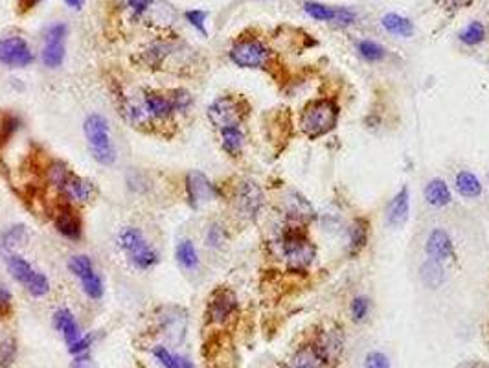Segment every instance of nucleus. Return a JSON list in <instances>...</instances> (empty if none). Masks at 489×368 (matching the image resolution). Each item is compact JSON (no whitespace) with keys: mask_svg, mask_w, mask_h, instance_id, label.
<instances>
[{"mask_svg":"<svg viewBox=\"0 0 489 368\" xmlns=\"http://www.w3.org/2000/svg\"><path fill=\"white\" fill-rule=\"evenodd\" d=\"M83 135L92 159L102 166L116 162V148L111 136V124L103 114H89L83 121Z\"/></svg>","mask_w":489,"mask_h":368,"instance_id":"f257e3e1","label":"nucleus"},{"mask_svg":"<svg viewBox=\"0 0 489 368\" xmlns=\"http://www.w3.org/2000/svg\"><path fill=\"white\" fill-rule=\"evenodd\" d=\"M339 114V105L333 100H313L303 107L302 114H300V129L311 140L320 138V136L335 129Z\"/></svg>","mask_w":489,"mask_h":368,"instance_id":"f03ea898","label":"nucleus"},{"mask_svg":"<svg viewBox=\"0 0 489 368\" xmlns=\"http://www.w3.org/2000/svg\"><path fill=\"white\" fill-rule=\"evenodd\" d=\"M118 247L136 271H150L160 261L157 249L147 242L144 232L136 227H126L118 234Z\"/></svg>","mask_w":489,"mask_h":368,"instance_id":"7ed1b4c3","label":"nucleus"},{"mask_svg":"<svg viewBox=\"0 0 489 368\" xmlns=\"http://www.w3.org/2000/svg\"><path fill=\"white\" fill-rule=\"evenodd\" d=\"M282 252L287 267L293 271L308 269L315 260V245L302 227H291L282 236Z\"/></svg>","mask_w":489,"mask_h":368,"instance_id":"20e7f679","label":"nucleus"},{"mask_svg":"<svg viewBox=\"0 0 489 368\" xmlns=\"http://www.w3.org/2000/svg\"><path fill=\"white\" fill-rule=\"evenodd\" d=\"M6 267L10 271V275L35 299H42V297H47L50 293L48 276L35 269L28 260H24L19 254H15V252L8 254L6 256Z\"/></svg>","mask_w":489,"mask_h":368,"instance_id":"39448f33","label":"nucleus"},{"mask_svg":"<svg viewBox=\"0 0 489 368\" xmlns=\"http://www.w3.org/2000/svg\"><path fill=\"white\" fill-rule=\"evenodd\" d=\"M208 120L215 129H224V127L241 126L243 118L247 114V105L241 98L236 96H219L217 100L210 103L208 107Z\"/></svg>","mask_w":489,"mask_h":368,"instance_id":"423d86ee","label":"nucleus"},{"mask_svg":"<svg viewBox=\"0 0 489 368\" xmlns=\"http://www.w3.org/2000/svg\"><path fill=\"white\" fill-rule=\"evenodd\" d=\"M229 56L239 69H263L269 63L270 52L260 39H239L234 42Z\"/></svg>","mask_w":489,"mask_h":368,"instance_id":"0eeeda50","label":"nucleus"},{"mask_svg":"<svg viewBox=\"0 0 489 368\" xmlns=\"http://www.w3.org/2000/svg\"><path fill=\"white\" fill-rule=\"evenodd\" d=\"M66 26L63 23L52 24L50 28L44 33V47H42V65L48 66V69H57V66L63 65L66 56Z\"/></svg>","mask_w":489,"mask_h":368,"instance_id":"6e6552de","label":"nucleus"},{"mask_svg":"<svg viewBox=\"0 0 489 368\" xmlns=\"http://www.w3.org/2000/svg\"><path fill=\"white\" fill-rule=\"evenodd\" d=\"M238 311V297L232 289L217 287L210 295L206 306V317L212 324H224Z\"/></svg>","mask_w":489,"mask_h":368,"instance_id":"1a4fd4ad","label":"nucleus"},{"mask_svg":"<svg viewBox=\"0 0 489 368\" xmlns=\"http://www.w3.org/2000/svg\"><path fill=\"white\" fill-rule=\"evenodd\" d=\"M0 63L11 69H24L33 63V52L28 41L19 35L0 39Z\"/></svg>","mask_w":489,"mask_h":368,"instance_id":"9d476101","label":"nucleus"},{"mask_svg":"<svg viewBox=\"0 0 489 368\" xmlns=\"http://www.w3.org/2000/svg\"><path fill=\"white\" fill-rule=\"evenodd\" d=\"M186 196L191 208H199L219 197V188L206 177L205 173L190 172L186 175Z\"/></svg>","mask_w":489,"mask_h":368,"instance_id":"9b49d317","label":"nucleus"},{"mask_svg":"<svg viewBox=\"0 0 489 368\" xmlns=\"http://www.w3.org/2000/svg\"><path fill=\"white\" fill-rule=\"evenodd\" d=\"M303 11L315 20L320 23L339 24V26H354L357 23V13L349 8H335L322 2H303Z\"/></svg>","mask_w":489,"mask_h":368,"instance_id":"f8f14e48","label":"nucleus"},{"mask_svg":"<svg viewBox=\"0 0 489 368\" xmlns=\"http://www.w3.org/2000/svg\"><path fill=\"white\" fill-rule=\"evenodd\" d=\"M263 206V190L256 181H243L236 191V208L247 219H254Z\"/></svg>","mask_w":489,"mask_h":368,"instance_id":"ddd939ff","label":"nucleus"},{"mask_svg":"<svg viewBox=\"0 0 489 368\" xmlns=\"http://www.w3.org/2000/svg\"><path fill=\"white\" fill-rule=\"evenodd\" d=\"M425 252L429 260L445 263V261L454 260L457 252H454V242H452L451 234L445 229H434L425 243Z\"/></svg>","mask_w":489,"mask_h":368,"instance_id":"4468645a","label":"nucleus"},{"mask_svg":"<svg viewBox=\"0 0 489 368\" xmlns=\"http://www.w3.org/2000/svg\"><path fill=\"white\" fill-rule=\"evenodd\" d=\"M54 225H56L57 232L65 236L66 239L78 242L83 236V221L78 210L72 208L70 205H61L54 214Z\"/></svg>","mask_w":489,"mask_h":368,"instance_id":"2eb2a0df","label":"nucleus"},{"mask_svg":"<svg viewBox=\"0 0 489 368\" xmlns=\"http://www.w3.org/2000/svg\"><path fill=\"white\" fill-rule=\"evenodd\" d=\"M59 191L66 199L72 201V203H87V201L92 199L94 194H96V186H94L92 181L80 177V175H76V173L72 172L68 175V179L65 181V184L61 186Z\"/></svg>","mask_w":489,"mask_h":368,"instance_id":"dca6fc26","label":"nucleus"},{"mask_svg":"<svg viewBox=\"0 0 489 368\" xmlns=\"http://www.w3.org/2000/svg\"><path fill=\"white\" fill-rule=\"evenodd\" d=\"M144 94L145 109L150 112L151 120H168L175 114V107L169 98V93L160 90H142Z\"/></svg>","mask_w":489,"mask_h":368,"instance_id":"f3484780","label":"nucleus"},{"mask_svg":"<svg viewBox=\"0 0 489 368\" xmlns=\"http://www.w3.org/2000/svg\"><path fill=\"white\" fill-rule=\"evenodd\" d=\"M315 345L320 350V354L326 357L327 363H330L333 359H339V355L342 354V350H344V336L337 328H327V330L320 331V336L317 337Z\"/></svg>","mask_w":489,"mask_h":368,"instance_id":"a211bd4d","label":"nucleus"},{"mask_svg":"<svg viewBox=\"0 0 489 368\" xmlns=\"http://www.w3.org/2000/svg\"><path fill=\"white\" fill-rule=\"evenodd\" d=\"M410 214V194L409 188H401V191H397L396 197L390 201L387 212V223L390 225L392 229H399L406 223Z\"/></svg>","mask_w":489,"mask_h":368,"instance_id":"6ab92c4d","label":"nucleus"},{"mask_svg":"<svg viewBox=\"0 0 489 368\" xmlns=\"http://www.w3.org/2000/svg\"><path fill=\"white\" fill-rule=\"evenodd\" d=\"M327 361L326 357L320 354V350L317 348L315 343L311 345L300 346L289 359L287 368H326Z\"/></svg>","mask_w":489,"mask_h":368,"instance_id":"aec40b11","label":"nucleus"},{"mask_svg":"<svg viewBox=\"0 0 489 368\" xmlns=\"http://www.w3.org/2000/svg\"><path fill=\"white\" fill-rule=\"evenodd\" d=\"M54 326H56V330L59 331L61 336H63L66 346L76 343V340L81 337L80 326H78L74 315H72V311L66 308H61L54 313Z\"/></svg>","mask_w":489,"mask_h":368,"instance_id":"412c9836","label":"nucleus"},{"mask_svg":"<svg viewBox=\"0 0 489 368\" xmlns=\"http://www.w3.org/2000/svg\"><path fill=\"white\" fill-rule=\"evenodd\" d=\"M425 199H427V203L430 206L443 208V206H447L452 201L451 188L447 186V182L443 181V179H433L425 186Z\"/></svg>","mask_w":489,"mask_h":368,"instance_id":"4be33fe9","label":"nucleus"},{"mask_svg":"<svg viewBox=\"0 0 489 368\" xmlns=\"http://www.w3.org/2000/svg\"><path fill=\"white\" fill-rule=\"evenodd\" d=\"M221 135V148H223L230 157H238L245 148V133H243L241 126L224 127L219 131Z\"/></svg>","mask_w":489,"mask_h":368,"instance_id":"5701e85b","label":"nucleus"},{"mask_svg":"<svg viewBox=\"0 0 489 368\" xmlns=\"http://www.w3.org/2000/svg\"><path fill=\"white\" fill-rule=\"evenodd\" d=\"M175 258L184 271H195L199 267V252H197L191 239H182L179 243L177 249H175Z\"/></svg>","mask_w":489,"mask_h":368,"instance_id":"b1692460","label":"nucleus"},{"mask_svg":"<svg viewBox=\"0 0 489 368\" xmlns=\"http://www.w3.org/2000/svg\"><path fill=\"white\" fill-rule=\"evenodd\" d=\"M381 24L388 33H394V35H399V37H412V33H414V24L403 15L387 13L381 19Z\"/></svg>","mask_w":489,"mask_h":368,"instance_id":"393cba45","label":"nucleus"},{"mask_svg":"<svg viewBox=\"0 0 489 368\" xmlns=\"http://www.w3.org/2000/svg\"><path fill=\"white\" fill-rule=\"evenodd\" d=\"M454 184H457L458 194H460V196H464V197H478V196H482V191H484L482 182H480V179L476 177L473 172H460L458 173Z\"/></svg>","mask_w":489,"mask_h":368,"instance_id":"a878e982","label":"nucleus"},{"mask_svg":"<svg viewBox=\"0 0 489 368\" xmlns=\"http://www.w3.org/2000/svg\"><path fill=\"white\" fill-rule=\"evenodd\" d=\"M419 276L423 280L427 287L438 289L445 282V273H443V263H438L434 260H427L419 269Z\"/></svg>","mask_w":489,"mask_h":368,"instance_id":"bb28decb","label":"nucleus"},{"mask_svg":"<svg viewBox=\"0 0 489 368\" xmlns=\"http://www.w3.org/2000/svg\"><path fill=\"white\" fill-rule=\"evenodd\" d=\"M153 357L157 359L164 368H195V364L191 363L190 359H186L184 355L173 354L166 346H155Z\"/></svg>","mask_w":489,"mask_h":368,"instance_id":"cd10ccee","label":"nucleus"},{"mask_svg":"<svg viewBox=\"0 0 489 368\" xmlns=\"http://www.w3.org/2000/svg\"><path fill=\"white\" fill-rule=\"evenodd\" d=\"M368 223L364 219H357L349 229V252L359 254L361 249L368 243Z\"/></svg>","mask_w":489,"mask_h":368,"instance_id":"c85d7f7f","label":"nucleus"},{"mask_svg":"<svg viewBox=\"0 0 489 368\" xmlns=\"http://www.w3.org/2000/svg\"><path fill=\"white\" fill-rule=\"evenodd\" d=\"M357 52L364 61L368 63H379L387 57V50L375 41H370V39H363V41L357 42Z\"/></svg>","mask_w":489,"mask_h":368,"instance_id":"c756f323","label":"nucleus"},{"mask_svg":"<svg viewBox=\"0 0 489 368\" xmlns=\"http://www.w3.org/2000/svg\"><path fill=\"white\" fill-rule=\"evenodd\" d=\"M80 282H81V287H83V293L87 295L89 299L99 300L103 297V293H105V289H103L102 276H99L96 271H92L90 275H87L85 278H81Z\"/></svg>","mask_w":489,"mask_h":368,"instance_id":"7c9ffc66","label":"nucleus"},{"mask_svg":"<svg viewBox=\"0 0 489 368\" xmlns=\"http://www.w3.org/2000/svg\"><path fill=\"white\" fill-rule=\"evenodd\" d=\"M484 39L485 26L482 23H478V20L467 24L466 28H464V32L460 33V41L464 42V44H467V47H476V44H480Z\"/></svg>","mask_w":489,"mask_h":368,"instance_id":"2f4dec72","label":"nucleus"},{"mask_svg":"<svg viewBox=\"0 0 489 368\" xmlns=\"http://www.w3.org/2000/svg\"><path fill=\"white\" fill-rule=\"evenodd\" d=\"M68 271L76 278H85L87 275H90L94 271L92 260L85 254H78V256H72L68 260Z\"/></svg>","mask_w":489,"mask_h":368,"instance_id":"473e14b6","label":"nucleus"},{"mask_svg":"<svg viewBox=\"0 0 489 368\" xmlns=\"http://www.w3.org/2000/svg\"><path fill=\"white\" fill-rule=\"evenodd\" d=\"M15 357H17L15 339L6 337V339L0 340V368H10L15 363Z\"/></svg>","mask_w":489,"mask_h":368,"instance_id":"72a5a7b5","label":"nucleus"},{"mask_svg":"<svg viewBox=\"0 0 489 368\" xmlns=\"http://www.w3.org/2000/svg\"><path fill=\"white\" fill-rule=\"evenodd\" d=\"M169 98L173 102L175 112H186L193 105V96L186 89H173L169 90Z\"/></svg>","mask_w":489,"mask_h":368,"instance_id":"f704fd0d","label":"nucleus"},{"mask_svg":"<svg viewBox=\"0 0 489 368\" xmlns=\"http://www.w3.org/2000/svg\"><path fill=\"white\" fill-rule=\"evenodd\" d=\"M349 313H351V319H354L355 322H363L366 321V317H368L370 313V299L368 297H355L354 300H351V306H349Z\"/></svg>","mask_w":489,"mask_h":368,"instance_id":"c9c22d12","label":"nucleus"},{"mask_svg":"<svg viewBox=\"0 0 489 368\" xmlns=\"http://www.w3.org/2000/svg\"><path fill=\"white\" fill-rule=\"evenodd\" d=\"M184 17H186L188 23L193 26V28L197 30L199 33H203V35H208V32H206V19H208V11L205 10H190L184 13Z\"/></svg>","mask_w":489,"mask_h":368,"instance_id":"e433bc0d","label":"nucleus"},{"mask_svg":"<svg viewBox=\"0 0 489 368\" xmlns=\"http://www.w3.org/2000/svg\"><path fill=\"white\" fill-rule=\"evenodd\" d=\"M24 239H26V230H24V227H13V229H10L4 234V238H2V247L13 249L17 247V245H20Z\"/></svg>","mask_w":489,"mask_h":368,"instance_id":"4c0bfd02","label":"nucleus"},{"mask_svg":"<svg viewBox=\"0 0 489 368\" xmlns=\"http://www.w3.org/2000/svg\"><path fill=\"white\" fill-rule=\"evenodd\" d=\"M13 311V295L6 285H0V319H8Z\"/></svg>","mask_w":489,"mask_h":368,"instance_id":"58836bf2","label":"nucleus"},{"mask_svg":"<svg viewBox=\"0 0 489 368\" xmlns=\"http://www.w3.org/2000/svg\"><path fill=\"white\" fill-rule=\"evenodd\" d=\"M224 239H227V232H224L223 227L217 223L212 225L208 229V232H206V243H208L210 247H221L224 243Z\"/></svg>","mask_w":489,"mask_h":368,"instance_id":"ea45409f","label":"nucleus"},{"mask_svg":"<svg viewBox=\"0 0 489 368\" xmlns=\"http://www.w3.org/2000/svg\"><path fill=\"white\" fill-rule=\"evenodd\" d=\"M94 343V336L92 333H89V336H81L80 339L76 340V343H72V345H68V354L70 355H83L87 354L90 350V346H92Z\"/></svg>","mask_w":489,"mask_h":368,"instance_id":"a19ab883","label":"nucleus"},{"mask_svg":"<svg viewBox=\"0 0 489 368\" xmlns=\"http://www.w3.org/2000/svg\"><path fill=\"white\" fill-rule=\"evenodd\" d=\"M366 368H390V361L382 352H370L364 361Z\"/></svg>","mask_w":489,"mask_h":368,"instance_id":"79ce46f5","label":"nucleus"},{"mask_svg":"<svg viewBox=\"0 0 489 368\" xmlns=\"http://www.w3.org/2000/svg\"><path fill=\"white\" fill-rule=\"evenodd\" d=\"M127 6L135 17H140L151 8V0H127Z\"/></svg>","mask_w":489,"mask_h":368,"instance_id":"37998d69","label":"nucleus"},{"mask_svg":"<svg viewBox=\"0 0 489 368\" xmlns=\"http://www.w3.org/2000/svg\"><path fill=\"white\" fill-rule=\"evenodd\" d=\"M72 368H94V363H92V359H90L87 354L76 355L74 363H72Z\"/></svg>","mask_w":489,"mask_h":368,"instance_id":"c03bdc74","label":"nucleus"},{"mask_svg":"<svg viewBox=\"0 0 489 368\" xmlns=\"http://www.w3.org/2000/svg\"><path fill=\"white\" fill-rule=\"evenodd\" d=\"M41 2L42 0H19V8L20 11H30L37 4H41Z\"/></svg>","mask_w":489,"mask_h":368,"instance_id":"a18cd8bd","label":"nucleus"},{"mask_svg":"<svg viewBox=\"0 0 489 368\" xmlns=\"http://www.w3.org/2000/svg\"><path fill=\"white\" fill-rule=\"evenodd\" d=\"M65 2L70 8H76V10H80L81 6H83V0H65Z\"/></svg>","mask_w":489,"mask_h":368,"instance_id":"49530a36","label":"nucleus"}]
</instances>
